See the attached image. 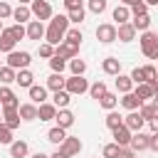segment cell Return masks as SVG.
Segmentation results:
<instances>
[{
	"label": "cell",
	"instance_id": "obj_49",
	"mask_svg": "<svg viewBox=\"0 0 158 158\" xmlns=\"http://www.w3.org/2000/svg\"><path fill=\"white\" fill-rule=\"evenodd\" d=\"M131 79H133V84H143V81H146V74H143V67H136V69L131 72Z\"/></svg>",
	"mask_w": 158,
	"mask_h": 158
},
{
	"label": "cell",
	"instance_id": "obj_53",
	"mask_svg": "<svg viewBox=\"0 0 158 158\" xmlns=\"http://www.w3.org/2000/svg\"><path fill=\"white\" fill-rule=\"evenodd\" d=\"M148 126H151V131H153V133H158V114H156V116L148 121Z\"/></svg>",
	"mask_w": 158,
	"mask_h": 158
},
{
	"label": "cell",
	"instance_id": "obj_57",
	"mask_svg": "<svg viewBox=\"0 0 158 158\" xmlns=\"http://www.w3.org/2000/svg\"><path fill=\"white\" fill-rule=\"evenodd\" d=\"M146 5H158V0H143Z\"/></svg>",
	"mask_w": 158,
	"mask_h": 158
},
{
	"label": "cell",
	"instance_id": "obj_3",
	"mask_svg": "<svg viewBox=\"0 0 158 158\" xmlns=\"http://www.w3.org/2000/svg\"><path fill=\"white\" fill-rule=\"evenodd\" d=\"M30 62H32V54L30 52H17V49H12L10 54H7V67H12V69H27L30 67Z\"/></svg>",
	"mask_w": 158,
	"mask_h": 158
},
{
	"label": "cell",
	"instance_id": "obj_40",
	"mask_svg": "<svg viewBox=\"0 0 158 158\" xmlns=\"http://www.w3.org/2000/svg\"><path fill=\"white\" fill-rule=\"evenodd\" d=\"M138 114H141V116L146 118V123H148V121H151V118H153L158 111H156V106H153V104H146V101H143V104L138 106Z\"/></svg>",
	"mask_w": 158,
	"mask_h": 158
},
{
	"label": "cell",
	"instance_id": "obj_23",
	"mask_svg": "<svg viewBox=\"0 0 158 158\" xmlns=\"http://www.w3.org/2000/svg\"><path fill=\"white\" fill-rule=\"evenodd\" d=\"M54 121H57V126L69 128V126L74 123V114H72L69 109H59V111H57V116H54Z\"/></svg>",
	"mask_w": 158,
	"mask_h": 158
},
{
	"label": "cell",
	"instance_id": "obj_4",
	"mask_svg": "<svg viewBox=\"0 0 158 158\" xmlns=\"http://www.w3.org/2000/svg\"><path fill=\"white\" fill-rule=\"evenodd\" d=\"M64 89H67L72 96H77V94H84V91H89V81L84 79V74H72V77L67 79Z\"/></svg>",
	"mask_w": 158,
	"mask_h": 158
},
{
	"label": "cell",
	"instance_id": "obj_31",
	"mask_svg": "<svg viewBox=\"0 0 158 158\" xmlns=\"http://www.w3.org/2000/svg\"><path fill=\"white\" fill-rule=\"evenodd\" d=\"M20 86H25V89H30L32 84H35V77H32V72L30 69H20L17 72V79H15Z\"/></svg>",
	"mask_w": 158,
	"mask_h": 158
},
{
	"label": "cell",
	"instance_id": "obj_58",
	"mask_svg": "<svg viewBox=\"0 0 158 158\" xmlns=\"http://www.w3.org/2000/svg\"><path fill=\"white\" fill-rule=\"evenodd\" d=\"M32 158H49V156H44V153H35Z\"/></svg>",
	"mask_w": 158,
	"mask_h": 158
},
{
	"label": "cell",
	"instance_id": "obj_12",
	"mask_svg": "<svg viewBox=\"0 0 158 158\" xmlns=\"http://www.w3.org/2000/svg\"><path fill=\"white\" fill-rule=\"evenodd\" d=\"M123 123H126V126H128V128H131V131L136 133V131H141V128H143L146 118H143V116H141L138 111H128V114L123 116Z\"/></svg>",
	"mask_w": 158,
	"mask_h": 158
},
{
	"label": "cell",
	"instance_id": "obj_33",
	"mask_svg": "<svg viewBox=\"0 0 158 158\" xmlns=\"http://www.w3.org/2000/svg\"><path fill=\"white\" fill-rule=\"evenodd\" d=\"M15 79H17V69H12V67H7V64H5V67L0 69V81L10 86V84H12Z\"/></svg>",
	"mask_w": 158,
	"mask_h": 158
},
{
	"label": "cell",
	"instance_id": "obj_17",
	"mask_svg": "<svg viewBox=\"0 0 158 158\" xmlns=\"http://www.w3.org/2000/svg\"><path fill=\"white\" fill-rule=\"evenodd\" d=\"M116 32H118V40H121V42H133L138 30H136L131 22H123V25H118V27H116Z\"/></svg>",
	"mask_w": 158,
	"mask_h": 158
},
{
	"label": "cell",
	"instance_id": "obj_48",
	"mask_svg": "<svg viewBox=\"0 0 158 158\" xmlns=\"http://www.w3.org/2000/svg\"><path fill=\"white\" fill-rule=\"evenodd\" d=\"M7 30L15 35V40H22V37H27V27H22L20 22H15V25H12V27H7Z\"/></svg>",
	"mask_w": 158,
	"mask_h": 158
},
{
	"label": "cell",
	"instance_id": "obj_27",
	"mask_svg": "<svg viewBox=\"0 0 158 158\" xmlns=\"http://www.w3.org/2000/svg\"><path fill=\"white\" fill-rule=\"evenodd\" d=\"M64 138H67V128H62V126H54V128L47 131V141H49V143H57V146H59Z\"/></svg>",
	"mask_w": 158,
	"mask_h": 158
},
{
	"label": "cell",
	"instance_id": "obj_19",
	"mask_svg": "<svg viewBox=\"0 0 158 158\" xmlns=\"http://www.w3.org/2000/svg\"><path fill=\"white\" fill-rule=\"evenodd\" d=\"M27 91H30V99H32V104H44V101H47V86L32 84Z\"/></svg>",
	"mask_w": 158,
	"mask_h": 158
},
{
	"label": "cell",
	"instance_id": "obj_32",
	"mask_svg": "<svg viewBox=\"0 0 158 158\" xmlns=\"http://www.w3.org/2000/svg\"><path fill=\"white\" fill-rule=\"evenodd\" d=\"M136 94H138V96H141L143 101H148V99H153V96H156V86H151L148 81H143V84H138Z\"/></svg>",
	"mask_w": 158,
	"mask_h": 158
},
{
	"label": "cell",
	"instance_id": "obj_59",
	"mask_svg": "<svg viewBox=\"0 0 158 158\" xmlns=\"http://www.w3.org/2000/svg\"><path fill=\"white\" fill-rule=\"evenodd\" d=\"M153 106H156V111H158V96H153Z\"/></svg>",
	"mask_w": 158,
	"mask_h": 158
},
{
	"label": "cell",
	"instance_id": "obj_54",
	"mask_svg": "<svg viewBox=\"0 0 158 158\" xmlns=\"http://www.w3.org/2000/svg\"><path fill=\"white\" fill-rule=\"evenodd\" d=\"M151 151L158 153V133H151Z\"/></svg>",
	"mask_w": 158,
	"mask_h": 158
},
{
	"label": "cell",
	"instance_id": "obj_61",
	"mask_svg": "<svg viewBox=\"0 0 158 158\" xmlns=\"http://www.w3.org/2000/svg\"><path fill=\"white\" fill-rule=\"evenodd\" d=\"M2 30H5V27H2V20H0V32H2Z\"/></svg>",
	"mask_w": 158,
	"mask_h": 158
},
{
	"label": "cell",
	"instance_id": "obj_56",
	"mask_svg": "<svg viewBox=\"0 0 158 158\" xmlns=\"http://www.w3.org/2000/svg\"><path fill=\"white\" fill-rule=\"evenodd\" d=\"M136 2H138V0H121V5H128V7H131V5H136Z\"/></svg>",
	"mask_w": 158,
	"mask_h": 158
},
{
	"label": "cell",
	"instance_id": "obj_39",
	"mask_svg": "<svg viewBox=\"0 0 158 158\" xmlns=\"http://www.w3.org/2000/svg\"><path fill=\"white\" fill-rule=\"evenodd\" d=\"M69 69H72V74H84L86 72V62L79 59V57H72L69 59Z\"/></svg>",
	"mask_w": 158,
	"mask_h": 158
},
{
	"label": "cell",
	"instance_id": "obj_14",
	"mask_svg": "<svg viewBox=\"0 0 158 158\" xmlns=\"http://www.w3.org/2000/svg\"><path fill=\"white\" fill-rule=\"evenodd\" d=\"M20 118L22 121H35V118H40V109H37V104H20Z\"/></svg>",
	"mask_w": 158,
	"mask_h": 158
},
{
	"label": "cell",
	"instance_id": "obj_60",
	"mask_svg": "<svg viewBox=\"0 0 158 158\" xmlns=\"http://www.w3.org/2000/svg\"><path fill=\"white\" fill-rule=\"evenodd\" d=\"M30 2H32V0H20V5H30Z\"/></svg>",
	"mask_w": 158,
	"mask_h": 158
},
{
	"label": "cell",
	"instance_id": "obj_62",
	"mask_svg": "<svg viewBox=\"0 0 158 158\" xmlns=\"http://www.w3.org/2000/svg\"><path fill=\"white\" fill-rule=\"evenodd\" d=\"M156 96H158V89H156Z\"/></svg>",
	"mask_w": 158,
	"mask_h": 158
},
{
	"label": "cell",
	"instance_id": "obj_25",
	"mask_svg": "<svg viewBox=\"0 0 158 158\" xmlns=\"http://www.w3.org/2000/svg\"><path fill=\"white\" fill-rule=\"evenodd\" d=\"M12 17L22 25V22H30V17H32V10H30V5H17L15 10H12Z\"/></svg>",
	"mask_w": 158,
	"mask_h": 158
},
{
	"label": "cell",
	"instance_id": "obj_7",
	"mask_svg": "<svg viewBox=\"0 0 158 158\" xmlns=\"http://www.w3.org/2000/svg\"><path fill=\"white\" fill-rule=\"evenodd\" d=\"M111 133H114V141H116V143H118L121 148H126V146H131V136H133V131H131V128H128L126 123H121V126H116V128H114Z\"/></svg>",
	"mask_w": 158,
	"mask_h": 158
},
{
	"label": "cell",
	"instance_id": "obj_10",
	"mask_svg": "<svg viewBox=\"0 0 158 158\" xmlns=\"http://www.w3.org/2000/svg\"><path fill=\"white\" fill-rule=\"evenodd\" d=\"M131 151H146V148H151V136H146L143 131H136L133 136H131V146H128Z\"/></svg>",
	"mask_w": 158,
	"mask_h": 158
},
{
	"label": "cell",
	"instance_id": "obj_9",
	"mask_svg": "<svg viewBox=\"0 0 158 158\" xmlns=\"http://www.w3.org/2000/svg\"><path fill=\"white\" fill-rule=\"evenodd\" d=\"M59 151H62V153H67V156L72 158V156H77V153L81 151V141H79L77 136H67V138L59 143Z\"/></svg>",
	"mask_w": 158,
	"mask_h": 158
},
{
	"label": "cell",
	"instance_id": "obj_16",
	"mask_svg": "<svg viewBox=\"0 0 158 158\" xmlns=\"http://www.w3.org/2000/svg\"><path fill=\"white\" fill-rule=\"evenodd\" d=\"M44 25H42V20H30L27 22V37L30 40H42L44 37Z\"/></svg>",
	"mask_w": 158,
	"mask_h": 158
},
{
	"label": "cell",
	"instance_id": "obj_41",
	"mask_svg": "<svg viewBox=\"0 0 158 158\" xmlns=\"http://www.w3.org/2000/svg\"><path fill=\"white\" fill-rule=\"evenodd\" d=\"M121 123H123V116H121V114H116V111L111 109V111L106 114V126L114 131V128H116V126H121Z\"/></svg>",
	"mask_w": 158,
	"mask_h": 158
},
{
	"label": "cell",
	"instance_id": "obj_43",
	"mask_svg": "<svg viewBox=\"0 0 158 158\" xmlns=\"http://www.w3.org/2000/svg\"><path fill=\"white\" fill-rule=\"evenodd\" d=\"M49 67H52V72H64V67H67V59L64 57H59V54H54L52 59H49Z\"/></svg>",
	"mask_w": 158,
	"mask_h": 158
},
{
	"label": "cell",
	"instance_id": "obj_15",
	"mask_svg": "<svg viewBox=\"0 0 158 158\" xmlns=\"http://www.w3.org/2000/svg\"><path fill=\"white\" fill-rule=\"evenodd\" d=\"M15 44H17L15 35H12V32H10L7 27H5V30L0 32V52H7V54H10V52L15 49Z\"/></svg>",
	"mask_w": 158,
	"mask_h": 158
},
{
	"label": "cell",
	"instance_id": "obj_2",
	"mask_svg": "<svg viewBox=\"0 0 158 158\" xmlns=\"http://www.w3.org/2000/svg\"><path fill=\"white\" fill-rule=\"evenodd\" d=\"M141 52L148 57V59H158V35L146 30L141 35Z\"/></svg>",
	"mask_w": 158,
	"mask_h": 158
},
{
	"label": "cell",
	"instance_id": "obj_6",
	"mask_svg": "<svg viewBox=\"0 0 158 158\" xmlns=\"http://www.w3.org/2000/svg\"><path fill=\"white\" fill-rule=\"evenodd\" d=\"M96 40H99V42H104V44H111V42H116V40H118L116 25H109V22L99 25V27H96Z\"/></svg>",
	"mask_w": 158,
	"mask_h": 158
},
{
	"label": "cell",
	"instance_id": "obj_64",
	"mask_svg": "<svg viewBox=\"0 0 158 158\" xmlns=\"http://www.w3.org/2000/svg\"><path fill=\"white\" fill-rule=\"evenodd\" d=\"M0 69H2V62H0Z\"/></svg>",
	"mask_w": 158,
	"mask_h": 158
},
{
	"label": "cell",
	"instance_id": "obj_34",
	"mask_svg": "<svg viewBox=\"0 0 158 158\" xmlns=\"http://www.w3.org/2000/svg\"><path fill=\"white\" fill-rule=\"evenodd\" d=\"M131 25H133L138 32H146V30L151 27V17H148V15H136V17L131 20Z\"/></svg>",
	"mask_w": 158,
	"mask_h": 158
},
{
	"label": "cell",
	"instance_id": "obj_13",
	"mask_svg": "<svg viewBox=\"0 0 158 158\" xmlns=\"http://www.w3.org/2000/svg\"><path fill=\"white\" fill-rule=\"evenodd\" d=\"M143 104V99L136 94V91H126L123 94V99H121V106L123 109H128V111H138V106Z\"/></svg>",
	"mask_w": 158,
	"mask_h": 158
},
{
	"label": "cell",
	"instance_id": "obj_63",
	"mask_svg": "<svg viewBox=\"0 0 158 158\" xmlns=\"http://www.w3.org/2000/svg\"><path fill=\"white\" fill-rule=\"evenodd\" d=\"M0 109H2V101H0Z\"/></svg>",
	"mask_w": 158,
	"mask_h": 158
},
{
	"label": "cell",
	"instance_id": "obj_47",
	"mask_svg": "<svg viewBox=\"0 0 158 158\" xmlns=\"http://www.w3.org/2000/svg\"><path fill=\"white\" fill-rule=\"evenodd\" d=\"M131 15L136 17V15H148V5L143 2V0H138L136 5H131Z\"/></svg>",
	"mask_w": 158,
	"mask_h": 158
},
{
	"label": "cell",
	"instance_id": "obj_21",
	"mask_svg": "<svg viewBox=\"0 0 158 158\" xmlns=\"http://www.w3.org/2000/svg\"><path fill=\"white\" fill-rule=\"evenodd\" d=\"M64 84H67V77H62L59 72H52L49 79H47V89L49 91H59V89H64Z\"/></svg>",
	"mask_w": 158,
	"mask_h": 158
},
{
	"label": "cell",
	"instance_id": "obj_45",
	"mask_svg": "<svg viewBox=\"0 0 158 158\" xmlns=\"http://www.w3.org/2000/svg\"><path fill=\"white\" fill-rule=\"evenodd\" d=\"M40 57H42V59H52V57H54V44H49V42L40 44Z\"/></svg>",
	"mask_w": 158,
	"mask_h": 158
},
{
	"label": "cell",
	"instance_id": "obj_18",
	"mask_svg": "<svg viewBox=\"0 0 158 158\" xmlns=\"http://www.w3.org/2000/svg\"><path fill=\"white\" fill-rule=\"evenodd\" d=\"M101 69H104V74L116 77V74H121V59H116V57H106V59L101 62Z\"/></svg>",
	"mask_w": 158,
	"mask_h": 158
},
{
	"label": "cell",
	"instance_id": "obj_37",
	"mask_svg": "<svg viewBox=\"0 0 158 158\" xmlns=\"http://www.w3.org/2000/svg\"><path fill=\"white\" fill-rule=\"evenodd\" d=\"M106 91H109V89H106V84H104V81H94V84L89 86V94H91V99H96V101H99Z\"/></svg>",
	"mask_w": 158,
	"mask_h": 158
},
{
	"label": "cell",
	"instance_id": "obj_28",
	"mask_svg": "<svg viewBox=\"0 0 158 158\" xmlns=\"http://www.w3.org/2000/svg\"><path fill=\"white\" fill-rule=\"evenodd\" d=\"M27 151H30V146H27L25 141H12V143H10V156H12V158H25Z\"/></svg>",
	"mask_w": 158,
	"mask_h": 158
},
{
	"label": "cell",
	"instance_id": "obj_44",
	"mask_svg": "<svg viewBox=\"0 0 158 158\" xmlns=\"http://www.w3.org/2000/svg\"><path fill=\"white\" fill-rule=\"evenodd\" d=\"M84 7H79V10H69L67 12V17H69V22H74V25H79V22H84Z\"/></svg>",
	"mask_w": 158,
	"mask_h": 158
},
{
	"label": "cell",
	"instance_id": "obj_8",
	"mask_svg": "<svg viewBox=\"0 0 158 158\" xmlns=\"http://www.w3.org/2000/svg\"><path fill=\"white\" fill-rule=\"evenodd\" d=\"M0 101H2V109H20V101H17L15 91H12L7 84L0 86Z\"/></svg>",
	"mask_w": 158,
	"mask_h": 158
},
{
	"label": "cell",
	"instance_id": "obj_29",
	"mask_svg": "<svg viewBox=\"0 0 158 158\" xmlns=\"http://www.w3.org/2000/svg\"><path fill=\"white\" fill-rule=\"evenodd\" d=\"M114 20H116V25H123V22H128V17H131V10H128V5H118V7H114Z\"/></svg>",
	"mask_w": 158,
	"mask_h": 158
},
{
	"label": "cell",
	"instance_id": "obj_46",
	"mask_svg": "<svg viewBox=\"0 0 158 158\" xmlns=\"http://www.w3.org/2000/svg\"><path fill=\"white\" fill-rule=\"evenodd\" d=\"M89 10H91L94 15H101V12L106 10V0H89Z\"/></svg>",
	"mask_w": 158,
	"mask_h": 158
},
{
	"label": "cell",
	"instance_id": "obj_55",
	"mask_svg": "<svg viewBox=\"0 0 158 158\" xmlns=\"http://www.w3.org/2000/svg\"><path fill=\"white\" fill-rule=\"evenodd\" d=\"M49 158H69V156H67V153H62V151H54Z\"/></svg>",
	"mask_w": 158,
	"mask_h": 158
},
{
	"label": "cell",
	"instance_id": "obj_50",
	"mask_svg": "<svg viewBox=\"0 0 158 158\" xmlns=\"http://www.w3.org/2000/svg\"><path fill=\"white\" fill-rule=\"evenodd\" d=\"M5 17H12V7L7 2H0V20H5Z\"/></svg>",
	"mask_w": 158,
	"mask_h": 158
},
{
	"label": "cell",
	"instance_id": "obj_38",
	"mask_svg": "<svg viewBox=\"0 0 158 158\" xmlns=\"http://www.w3.org/2000/svg\"><path fill=\"white\" fill-rule=\"evenodd\" d=\"M0 143H2V146H10V143H12V128H10L5 121H0Z\"/></svg>",
	"mask_w": 158,
	"mask_h": 158
},
{
	"label": "cell",
	"instance_id": "obj_20",
	"mask_svg": "<svg viewBox=\"0 0 158 158\" xmlns=\"http://www.w3.org/2000/svg\"><path fill=\"white\" fill-rule=\"evenodd\" d=\"M2 121L15 131V128L20 126V121H22V118H20V111H17V109H2Z\"/></svg>",
	"mask_w": 158,
	"mask_h": 158
},
{
	"label": "cell",
	"instance_id": "obj_51",
	"mask_svg": "<svg viewBox=\"0 0 158 158\" xmlns=\"http://www.w3.org/2000/svg\"><path fill=\"white\" fill-rule=\"evenodd\" d=\"M64 7H67V12H69V10H79V7H84V5H81V0H64Z\"/></svg>",
	"mask_w": 158,
	"mask_h": 158
},
{
	"label": "cell",
	"instance_id": "obj_35",
	"mask_svg": "<svg viewBox=\"0 0 158 158\" xmlns=\"http://www.w3.org/2000/svg\"><path fill=\"white\" fill-rule=\"evenodd\" d=\"M143 74H146V81L158 89V69H156L153 64H146V67H143Z\"/></svg>",
	"mask_w": 158,
	"mask_h": 158
},
{
	"label": "cell",
	"instance_id": "obj_52",
	"mask_svg": "<svg viewBox=\"0 0 158 158\" xmlns=\"http://www.w3.org/2000/svg\"><path fill=\"white\" fill-rule=\"evenodd\" d=\"M118 158H136V151H131V148L126 146V148H121V153H118Z\"/></svg>",
	"mask_w": 158,
	"mask_h": 158
},
{
	"label": "cell",
	"instance_id": "obj_30",
	"mask_svg": "<svg viewBox=\"0 0 158 158\" xmlns=\"http://www.w3.org/2000/svg\"><path fill=\"white\" fill-rule=\"evenodd\" d=\"M116 104H118V96H116L114 91H106V94L99 99V106H101V109H106V111L116 109Z\"/></svg>",
	"mask_w": 158,
	"mask_h": 158
},
{
	"label": "cell",
	"instance_id": "obj_36",
	"mask_svg": "<svg viewBox=\"0 0 158 158\" xmlns=\"http://www.w3.org/2000/svg\"><path fill=\"white\" fill-rule=\"evenodd\" d=\"M64 40H67V42H72V44H81L84 35H81V30H79V27H69V30H67V35H64Z\"/></svg>",
	"mask_w": 158,
	"mask_h": 158
},
{
	"label": "cell",
	"instance_id": "obj_11",
	"mask_svg": "<svg viewBox=\"0 0 158 158\" xmlns=\"http://www.w3.org/2000/svg\"><path fill=\"white\" fill-rule=\"evenodd\" d=\"M54 54H59V57H64V59H72V57H77L79 54V44H72V42H59L57 47H54Z\"/></svg>",
	"mask_w": 158,
	"mask_h": 158
},
{
	"label": "cell",
	"instance_id": "obj_26",
	"mask_svg": "<svg viewBox=\"0 0 158 158\" xmlns=\"http://www.w3.org/2000/svg\"><path fill=\"white\" fill-rule=\"evenodd\" d=\"M116 89H118L121 94L131 91V89H133V79H131V74H116Z\"/></svg>",
	"mask_w": 158,
	"mask_h": 158
},
{
	"label": "cell",
	"instance_id": "obj_1",
	"mask_svg": "<svg viewBox=\"0 0 158 158\" xmlns=\"http://www.w3.org/2000/svg\"><path fill=\"white\" fill-rule=\"evenodd\" d=\"M67 30H69V17H67V15H54V17L49 20V27H47V32H44V40H47L49 44H59V42H64Z\"/></svg>",
	"mask_w": 158,
	"mask_h": 158
},
{
	"label": "cell",
	"instance_id": "obj_5",
	"mask_svg": "<svg viewBox=\"0 0 158 158\" xmlns=\"http://www.w3.org/2000/svg\"><path fill=\"white\" fill-rule=\"evenodd\" d=\"M30 10H32V17L37 20H52V5L47 0H32Z\"/></svg>",
	"mask_w": 158,
	"mask_h": 158
},
{
	"label": "cell",
	"instance_id": "obj_24",
	"mask_svg": "<svg viewBox=\"0 0 158 158\" xmlns=\"http://www.w3.org/2000/svg\"><path fill=\"white\" fill-rule=\"evenodd\" d=\"M37 109H40V121H52V118L57 116V111H59L54 104H47V101H44V104H40Z\"/></svg>",
	"mask_w": 158,
	"mask_h": 158
},
{
	"label": "cell",
	"instance_id": "obj_42",
	"mask_svg": "<svg viewBox=\"0 0 158 158\" xmlns=\"http://www.w3.org/2000/svg\"><path fill=\"white\" fill-rule=\"evenodd\" d=\"M101 153H104V158H118V153H121V146H118L116 141H114V143H106Z\"/></svg>",
	"mask_w": 158,
	"mask_h": 158
},
{
	"label": "cell",
	"instance_id": "obj_22",
	"mask_svg": "<svg viewBox=\"0 0 158 158\" xmlns=\"http://www.w3.org/2000/svg\"><path fill=\"white\" fill-rule=\"evenodd\" d=\"M69 101H72V94H69L67 89H59V91H54V96H52V104H54L57 109H67Z\"/></svg>",
	"mask_w": 158,
	"mask_h": 158
}]
</instances>
